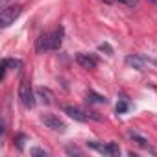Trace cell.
<instances>
[{
  "instance_id": "cell-17",
  "label": "cell",
  "mask_w": 157,
  "mask_h": 157,
  "mask_svg": "<svg viewBox=\"0 0 157 157\" xmlns=\"http://www.w3.org/2000/svg\"><path fill=\"white\" fill-rule=\"evenodd\" d=\"M98 50H100V52H107V56H113V48H111V46H109L107 43L100 44V46H98Z\"/></svg>"
},
{
  "instance_id": "cell-19",
  "label": "cell",
  "mask_w": 157,
  "mask_h": 157,
  "mask_svg": "<svg viewBox=\"0 0 157 157\" xmlns=\"http://www.w3.org/2000/svg\"><path fill=\"white\" fill-rule=\"evenodd\" d=\"M10 2V0H2V8H6V4Z\"/></svg>"
},
{
  "instance_id": "cell-14",
  "label": "cell",
  "mask_w": 157,
  "mask_h": 157,
  "mask_svg": "<svg viewBox=\"0 0 157 157\" xmlns=\"http://www.w3.org/2000/svg\"><path fill=\"white\" fill-rule=\"evenodd\" d=\"M26 140H28V137H26V135H22V133H21V135H17V139H15L17 148H19V150H24V142H26Z\"/></svg>"
},
{
  "instance_id": "cell-6",
  "label": "cell",
  "mask_w": 157,
  "mask_h": 157,
  "mask_svg": "<svg viewBox=\"0 0 157 157\" xmlns=\"http://www.w3.org/2000/svg\"><path fill=\"white\" fill-rule=\"evenodd\" d=\"M63 111H65L70 118H74V120H78V122H85V120L89 118L87 113H83L82 109H78V107H74V105H65Z\"/></svg>"
},
{
  "instance_id": "cell-12",
  "label": "cell",
  "mask_w": 157,
  "mask_h": 157,
  "mask_svg": "<svg viewBox=\"0 0 157 157\" xmlns=\"http://www.w3.org/2000/svg\"><path fill=\"white\" fill-rule=\"evenodd\" d=\"M89 102H94V104H105L107 100H105L102 94H96V93L91 91V93H89Z\"/></svg>"
},
{
  "instance_id": "cell-5",
  "label": "cell",
  "mask_w": 157,
  "mask_h": 157,
  "mask_svg": "<svg viewBox=\"0 0 157 157\" xmlns=\"http://www.w3.org/2000/svg\"><path fill=\"white\" fill-rule=\"evenodd\" d=\"M89 148L100 151L102 155H118L120 153V148L117 142H109V144H98V142H87Z\"/></svg>"
},
{
  "instance_id": "cell-15",
  "label": "cell",
  "mask_w": 157,
  "mask_h": 157,
  "mask_svg": "<svg viewBox=\"0 0 157 157\" xmlns=\"http://www.w3.org/2000/svg\"><path fill=\"white\" fill-rule=\"evenodd\" d=\"M65 151H67L68 155H82V153H83L80 148H76V146H67V148H65Z\"/></svg>"
},
{
  "instance_id": "cell-11",
  "label": "cell",
  "mask_w": 157,
  "mask_h": 157,
  "mask_svg": "<svg viewBox=\"0 0 157 157\" xmlns=\"http://www.w3.org/2000/svg\"><path fill=\"white\" fill-rule=\"evenodd\" d=\"M128 135H129V137H131V139H133V140H135V142L139 144V146H142V148H148L150 151H153V150L150 148V144H148V140H146L144 137H140V135H139L137 131H128Z\"/></svg>"
},
{
  "instance_id": "cell-8",
  "label": "cell",
  "mask_w": 157,
  "mask_h": 157,
  "mask_svg": "<svg viewBox=\"0 0 157 157\" xmlns=\"http://www.w3.org/2000/svg\"><path fill=\"white\" fill-rule=\"evenodd\" d=\"M22 68V61L21 59H2V78L6 76L8 70H21Z\"/></svg>"
},
{
  "instance_id": "cell-16",
  "label": "cell",
  "mask_w": 157,
  "mask_h": 157,
  "mask_svg": "<svg viewBox=\"0 0 157 157\" xmlns=\"http://www.w3.org/2000/svg\"><path fill=\"white\" fill-rule=\"evenodd\" d=\"M30 155H43V157H46L48 153H46V150H43V148H32V150H30Z\"/></svg>"
},
{
  "instance_id": "cell-3",
  "label": "cell",
  "mask_w": 157,
  "mask_h": 157,
  "mask_svg": "<svg viewBox=\"0 0 157 157\" xmlns=\"http://www.w3.org/2000/svg\"><path fill=\"white\" fill-rule=\"evenodd\" d=\"M19 98H21V102H22V105L26 109H32L35 105V98H33V91H32L30 82H26V80L21 82V85H19Z\"/></svg>"
},
{
  "instance_id": "cell-10",
  "label": "cell",
  "mask_w": 157,
  "mask_h": 157,
  "mask_svg": "<svg viewBox=\"0 0 157 157\" xmlns=\"http://www.w3.org/2000/svg\"><path fill=\"white\" fill-rule=\"evenodd\" d=\"M37 96H39V98H41V102H43V104H46V105L54 104V93H52L48 87H39V89H37Z\"/></svg>"
},
{
  "instance_id": "cell-1",
  "label": "cell",
  "mask_w": 157,
  "mask_h": 157,
  "mask_svg": "<svg viewBox=\"0 0 157 157\" xmlns=\"http://www.w3.org/2000/svg\"><path fill=\"white\" fill-rule=\"evenodd\" d=\"M63 41V30H57L54 33H43L37 39V52L43 50H57Z\"/></svg>"
},
{
  "instance_id": "cell-18",
  "label": "cell",
  "mask_w": 157,
  "mask_h": 157,
  "mask_svg": "<svg viewBox=\"0 0 157 157\" xmlns=\"http://www.w3.org/2000/svg\"><path fill=\"white\" fill-rule=\"evenodd\" d=\"M117 2H120V4H126V6H129V8L137 6V0H117Z\"/></svg>"
},
{
  "instance_id": "cell-13",
  "label": "cell",
  "mask_w": 157,
  "mask_h": 157,
  "mask_svg": "<svg viewBox=\"0 0 157 157\" xmlns=\"http://www.w3.org/2000/svg\"><path fill=\"white\" fill-rule=\"evenodd\" d=\"M128 107H129L128 102L122 98V100H118V104H117V113H118V115H124V113L128 111Z\"/></svg>"
},
{
  "instance_id": "cell-7",
  "label": "cell",
  "mask_w": 157,
  "mask_h": 157,
  "mask_svg": "<svg viewBox=\"0 0 157 157\" xmlns=\"http://www.w3.org/2000/svg\"><path fill=\"white\" fill-rule=\"evenodd\" d=\"M76 63L80 67H83V68H96V65H98L96 57H93L89 54H78L76 56Z\"/></svg>"
},
{
  "instance_id": "cell-9",
  "label": "cell",
  "mask_w": 157,
  "mask_h": 157,
  "mask_svg": "<svg viewBox=\"0 0 157 157\" xmlns=\"http://www.w3.org/2000/svg\"><path fill=\"white\" fill-rule=\"evenodd\" d=\"M144 63H146V57H142V56H128L126 57V65L133 67L137 70H144Z\"/></svg>"
},
{
  "instance_id": "cell-2",
  "label": "cell",
  "mask_w": 157,
  "mask_h": 157,
  "mask_svg": "<svg viewBox=\"0 0 157 157\" xmlns=\"http://www.w3.org/2000/svg\"><path fill=\"white\" fill-rule=\"evenodd\" d=\"M22 13V6H6L0 11V26L2 28H8L11 22H15V19Z\"/></svg>"
},
{
  "instance_id": "cell-4",
  "label": "cell",
  "mask_w": 157,
  "mask_h": 157,
  "mask_svg": "<svg viewBox=\"0 0 157 157\" xmlns=\"http://www.w3.org/2000/svg\"><path fill=\"white\" fill-rule=\"evenodd\" d=\"M41 120H43V122H44V126H46V128H50L52 131L65 133V129H67L65 122H63V120H59V117H56V115L46 113V115H43V117H41Z\"/></svg>"
}]
</instances>
